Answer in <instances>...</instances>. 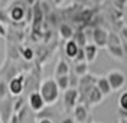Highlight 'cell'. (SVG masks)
I'll use <instances>...</instances> for the list:
<instances>
[{
    "instance_id": "603a6c76",
    "label": "cell",
    "mask_w": 127,
    "mask_h": 123,
    "mask_svg": "<svg viewBox=\"0 0 127 123\" xmlns=\"http://www.w3.org/2000/svg\"><path fill=\"white\" fill-rule=\"evenodd\" d=\"M20 55H22V58L26 59V61H32L33 57H35V52H33V49L29 48V46H23V48L20 49Z\"/></svg>"
},
{
    "instance_id": "9a60e30c",
    "label": "cell",
    "mask_w": 127,
    "mask_h": 123,
    "mask_svg": "<svg viewBox=\"0 0 127 123\" xmlns=\"http://www.w3.org/2000/svg\"><path fill=\"white\" fill-rule=\"evenodd\" d=\"M107 51L111 57L117 61H124V51H123V43L120 45H107Z\"/></svg>"
},
{
    "instance_id": "e0dca14e",
    "label": "cell",
    "mask_w": 127,
    "mask_h": 123,
    "mask_svg": "<svg viewBox=\"0 0 127 123\" xmlns=\"http://www.w3.org/2000/svg\"><path fill=\"white\" fill-rule=\"evenodd\" d=\"M69 74V64L64 59L59 58L55 67V77H61V75H68Z\"/></svg>"
},
{
    "instance_id": "7c38bea8",
    "label": "cell",
    "mask_w": 127,
    "mask_h": 123,
    "mask_svg": "<svg viewBox=\"0 0 127 123\" xmlns=\"http://www.w3.org/2000/svg\"><path fill=\"white\" fill-rule=\"evenodd\" d=\"M95 87L101 91V94H103L104 97L110 96L111 93H113V90H111V85H110V82H108V80H107V77H105V75H100V77H97Z\"/></svg>"
},
{
    "instance_id": "6da1fadb",
    "label": "cell",
    "mask_w": 127,
    "mask_h": 123,
    "mask_svg": "<svg viewBox=\"0 0 127 123\" xmlns=\"http://www.w3.org/2000/svg\"><path fill=\"white\" fill-rule=\"evenodd\" d=\"M38 91L40 93V96H42L46 106L55 104L58 101V98H59V94H61V91H59L58 85H56L55 78H45V80H42Z\"/></svg>"
},
{
    "instance_id": "4316f807",
    "label": "cell",
    "mask_w": 127,
    "mask_h": 123,
    "mask_svg": "<svg viewBox=\"0 0 127 123\" xmlns=\"http://www.w3.org/2000/svg\"><path fill=\"white\" fill-rule=\"evenodd\" d=\"M0 38H7V28L3 23H0Z\"/></svg>"
},
{
    "instance_id": "e575fe53",
    "label": "cell",
    "mask_w": 127,
    "mask_h": 123,
    "mask_svg": "<svg viewBox=\"0 0 127 123\" xmlns=\"http://www.w3.org/2000/svg\"><path fill=\"white\" fill-rule=\"evenodd\" d=\"M0 123H3V120H1V117H0Z\"/></svg>"
},
{
    "instance_id": "7402d4cb",
    "label": "cell",
    "mask_w": 127,
    "mask_h": 123,
    "mask_svg": "<svg viewBox=\"0 0 127 123\" xmlns=\"http://www.w3.org/2000/svg\"><path fill=\"white\" fill-rule=\"evenodd\" d=\"M9 97V81L0 80V100Z\"/></svg>"
},
{
    "instance_id": "7a4b0ae2",
    "label": "cell",
    "mask_w": 127,
    "mask_h": 123,
    "mask_svg": "<svg viewBox=\"0 0 127 123\" xmlns=\"http://www.w3.org/2000/svg\"><path fill=\"white\" fill-rule=\"evenodd\" d=\"M95 81H97V77L91 75V74H87V75H84V77L79 78V82H78L79 101L78 103H84L85 104V98H87L88 93L91 91V88L95 85Z\"/></svg>"
},
{
    "instance_id": "277c9868",
    "label": "cell",
    "mask_w": 127,
    "mask_h": 123,
    "mask_svg": "<svg viewBox=\"0 0 127 123\" xmlns=\"http://www.w3.org/2000/svg\"><path fill=\"white\" fill-rule=\"evenodd\" d=\"M108 36H110V32H108L105 28H103V26H95V28H93L91 39H93V43H94L98 49H105L107 48Z\"/></svg>"
},
{
    "instance_id": "3957f363",
    "label": "cell",
    "mask_w": 127,
    "mask_h": 123,
    "mask_svg": "<svg viewBox=\"0 0 127 123\" xmlns=\"http://www.w3.org/2000/svg\"><path fill=\"white\" fill-rule=\"evenodd\" d=\"M107 80L110 82L111 85V90L113 91H120L124 88L127 82V78H126V74L123 73L121 70H110L108 73L105 74Z\"/></svg>"
},
{
    "instance_id": "ffe728a7",
    "label": "cell",
    "mask_w": 127,
    "mask_h": 123,
    "mask_svg": "<svg viewBox=\"0 0 127 123\" xmlns=\"http://www.w3.org/2000/svg\"><path fill=\"white\" fill-rule=\"evenodd\" d=\"M72 73L75 74L78 78L87 75L88 74V64L87 62H77V64L74 65V71H72Z\"/></svg>"
},
{
    "instance_id": "ac0fdd59",
    "label": "cell",
    "mask_w": 127,
    "mask_h": 123,
    "mask_svg": "<svg viewBox=\"0 0 127 123\" xmlns=\"http://www.w3.org/2000/svg\"><path fill=\"white\" fill-rule=\"evenodd\" d=\"M72 41L75 42L77 45H78L79 48H84L87 43H90L88 42V36L87 33H85V31H82V29H79V31H75V33H74V38H72Z\"/></svg>"
},
{
    "instance_id": "2e32d148",
    "label": "cell",
    "mask_w": 127,
    "mask_h": 123,
    "mask_svg": "<svg viewBox=\"0 0 127 123\" xmlns=\"http://www.w3.org/2000/svg\"><path fill=\"white\" fill-rule=\"evenodd\" d=\"M64 51H65V55L69 58V59H72V61H74V59H75V57H77V54H78V51H79V46L71 39V41H66V42H65Z\"/></svg>"
},
{
    "instance_id": "d6986e66",
    "label": "cell",
    "mask_w": 127,
    "mask_h": 123,
    "mask_svg": "<svg viewBox=\"0 0 127 123\" xmlns=\"http://www.w3.org/2000/svg\"><path fill=\"white\" fill-rule=\"evenodd\" d=\"M55 81L59 91H66L69 88V74L68 75H61V77H55Z\"/></svg>"
},
{
    "instance_id": "cb8c5ba5",
    "label": "cell",
    "mask_w": 127,
    "mask_h": 123,
    "mask_svg": "<svg viewBox=\"0 0 127 123\" xmlns=\"http://www.w3.org/2000/svg\"><path fill=\"white\" fill-rule=\"evenodd\" d=\"M0 23H3V25L12 23V22H10V19H9L7 10H6V9H1V7H0Z\"/></svg>"
},
{
    "instance_id": "44dd1931",
    "label": "cell",
    "mask_w": 127,
    "mask_h": 123,
    "mask_svg": "<svg viewBox=\"0 0 127 123\" xmlns=\"http://www.w3.org/2000/svg\"><path fill=\"white\" fill-rule=\"evenodd\" d=\"M119 112L127 113V91H123L119 97Z\"/></svg>"
},
{
    "instance_id": "5bb4252c",
    "label": "cell",
    "mask_w": 127,
    "mask_h": 123,
    "mask_svg": "<svg viewBox=\"0 0 127 123\" xmlns=\"http://www.w3.org/2000/svg\"><path fill=\"white\" fill-rule=\"evenodd\" d=\"M84 55H85V62L87 64H91L97 59V55H98V48L95 46L94 43H87L84 46Z\"/></svg>"
},
{
    "instance_id": "f546056e",
    "label": "cell",
    "mask_w": 127,
    "mask_h": 123,
    "mask_svg": "<svg viewBox=\"0 0 127 123\" xmlns=\"http://www.w3.org/2000/svg\"><path fill=\"white\" fill-rule=\"evenodd\" d=\"M61 123H77V122L74 120V117H71V116H66V117H64L62 120H61Z\"/></svg>"
},
{
    "instance_id": "9c48e42d",
    "label": "cell",
    "mask_w": 127,
    "mask_h": 123,
    "mask_svg": "<svg viewBox=\"0 0 127 123\" xmlns=\"http://www.w3.org/2000/svg\"><path fill=\"white\" fill-rule=\"evenodd\" d=\"M0 117L3 123H10L13 117V101L9 97L0 100Z\"/></svg>"
},
{
    "instance_id": "8fae6325",
    "label": "cell",
    "mask_w": 127,
    "mask_h": 123,
    "mask_svg": "<svg viewBox=\"0 0 127 123\" xmlns=\"http://www.w3.org/2000/svg\"><path fill=\"white\" fill-rule=\"evenodd\" d=\"M103 100H104V96L101 94V91L94 85V87L91 88V91L88 93L87 98H85V104H87V106L94 107V106L101 104V101H103Z\"/></svg>"
},
{
    "instance_id": "4dcf8cb0",
    "label": "cell",
    "mask_w": 127,
    "mask_h": 123,
    "mask_svg": "<svg viewBox=\"0 0 127 123\" xmlns=\"http://www.w3.org/2000/svg\"><path fill=\"white\" fill-rule=\"evenodd\" d=\"M123 51H124V59H127V41H123Z\"/></svg>"
},
{
    "instance_id": "4fadbf2b",
    "label": "cell",
    "mask_w": 127,
    "mask_h": 123,
    "mask_svg": "<svg viewBox=\"0 0 127 123\" xmlns=\"http://www.w3.org/2000/svg\"><path fill=\"white\" fill-rule=\"evenodd\" d=\"M58 33H59V38L64 39V41H71L72 38H74V28H72L69 23H66V22H64V23L59 25V28H58Z\"/></svg>"
},
{
    "instance_id": "484cf974",
    "label": "cell",
    "mask_w": 127,
    "mask_h": 123,
    "mask_svg": "<svg viewBox=\"0 0 127 123\" xmlns=\"http://www.w3.org/2000/svg\"><path fill=\"white\" fill-rule=\"evenodd\" d=\"M74 62L77 64V62H85V55H84V48H79L78 54H77V57L74 59Z\"/></svg>"
},
{
    "instance_id": "83f0119b",
    "label": "cell",
    "mask_w": 127,
    "mask_h": 123,
    "mask_svg": "<svg viewBox=\"0 0 127 123\" xmlns=\"http://www.w3.org/2000/svg\"><path fill=\"white\" fill-rule=\"evenodd\" d=\"M36 3H38V0H25V4H26L28 7H35Z\"/></svg>"
},
{
    "instance_id": "30bf717a",
    "label": "cell",
    "mask_w": 127,
    "mask_h": 123,
    "mask_svg": "<svg viewBox=\"0 0 127 123\" xmlns=\"http://www.w3.org/2000/svg\"><path fill=\"white\" fill-rule=\"evenodd\" d=\"M74 120L77 123H87L88 122V106L84 103H78L72 110Z\"/></svg>"
},
{
    "instance_id": "1f68e13d",
    "label": "cell",
    "mask_w": 127,
    "mask_h": 123,
    "mask_svg": "<svg viewBox=\"0 0 127 123\" xmlns=\"http://www.w3.org/2000/svg\"><path fill=\"white\" fill-rule=\"evenodd\" d=\"M38 123H54V122H52L51 119H48V117H43V119H40Z\"/></svg>"
},
{
    "instance_id": "5b68a950",
    "label": "cell",
    "mask_w": 127,
    "mask_h": 123,
    "mask_svg": "<svg viewBox=\"0 0 127 123\" xmlns=\"http://www.w3.org/2000/svg\"><path fill=\"white\" fill-rule=\"evenodd\" d=\"M7 13H9L10 22H13V23H20L25 19V16H26V7H25L20 1H15V3H12V4L9 6Z\"/></svg>"
},
{
    "instance_id": "836d02e7",
    "label": "cell",
    "mask_w": 127,
    "mask_h": 123,
    "mask_svg": "<svg viewBox=\"0 0 127 123\" xmlns=\"http://www.w3.org/2000/svg\"><path fill=\"white\" fill-rule=\"evenodd\" d=\"M120 123H127V117L126 119H120Z\"/></svg>"
},
{
    "instance_id": "52a82bcc",
    "label": "cell",
    "mask_w": 127,
    "mask_h": 123,
    "mask_svg": "<svg viewBox=\"0 0 127 123\" xmlns=\"http://www.w3.org/2000/svg\"><path fill=\"white\" fill-rule=\"evenodd\" d=\"M25 81H26V78L23 74H17L12 80H9V94L19 97L22 94V91L25 90Z\"/></svg>"
},
{
    "instance_id": "ba28073f",
    "label": "cell",
    "mask_w": 127,
    "mask_h": 123,
    "mask_svg": "<svg viewBox=\"0 0 127 123\" xmlns=\"http://www.w3.org/2000/svg\"><path fill=\"white\" fill-rule=\"evenodd\" d=\"M28 104H29V109L33 110V112H36V113L42 112L45 109V106H46L39 91H31L29 93V96H28Z\"/></svg>"
},
{
    "instance_id": "8992f818",
    "label": "cell",
    "mask_w": 127,
    "mask_h": 123,
    "mask_svg": "<svg viewBox=\"0 0 127 123\" xmlns=\"http://www.w3.org/2000/svg\"><path fill=\"white\" fill-rule=\"evenodd\" d=\"M62 101H64V109H65V112L74 110V107L77 106L78 101H79L78 88H68L66 91H64Z\"/></svg>"
},
{
    "instance_id": "f1b7e54d",
    "label": "cell",
    "mask_w": 127,
    "mask_h": 123,
    "mask_svg": "<svg viewBox=\"0 0 127 123\" xmlns=\"http://www.w3.org/2000/svg\"><path fill=\"white\" fill-rule=\"evenodd\" d=\"M114 1H116V4H117L120 9L126 7V4H127V0H114Z\"/></svg>"
},
{
    "instance_id": "d6a6232c",
    "label": "cell",
    "mask_w": 127,
    "mask_h": 123,
    "mask_svg": "<svg viewBox=\"0 0 127 123\" xmlns=\"http://www.w3.org/2000/svg\"><path fill=\"white\" fill-rule=\"evenodd\" d=\"M64 1H65V0H54V3H55V6H61V4H62Z\"/></svg>"
},
{
    "instance_id": "d4e9b609",
    "label": "cell",
    "mask_w": 127,
    "mask_h": 123,
    "mask_svg": "<svg viewBox=\"0 0 127 123\" xmlns=\"http://www.w3.org/2000/svg\"><path fill=\"white\" fill-rule=\"evenodd\" d=\"M78 82H79V78L72 73L69 74V88H78Z\"/></svg>"
}]
</instances>
